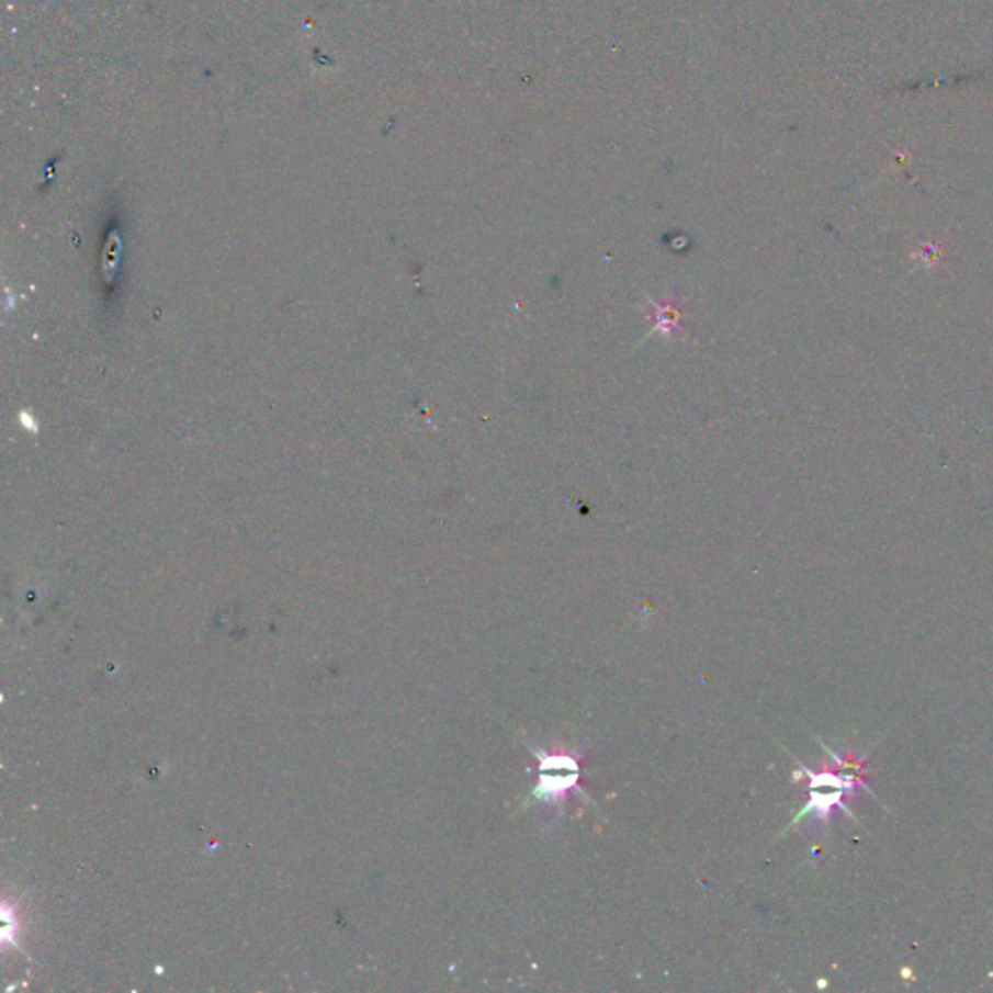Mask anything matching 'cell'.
Returning <instances> with one entry per match:
<instances>
[{"instance_id": "obj_1", "label": "cell", "mask_w": 993, "mask_h": 993, "mask_svg": "<svg viewBox=\"0 0 993 993\" xmlns=\"http://www.w3.org/2000/svg\"><path fill=\"white\" fill-rule=\"evenodd\" d=\"M534 755L540 759V782L535 786L534 798L545 802H560L571 790H578L580 780V767L573 755H550L538 752L532 747Z\"/></svg>"}]
</instances>
